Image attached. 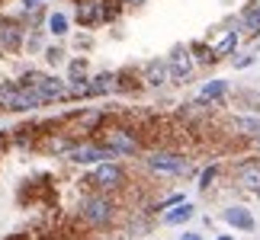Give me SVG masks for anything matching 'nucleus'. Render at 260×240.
Wrapping results in <instances>:
<instances>
[{"instance_id": "f257e3e1", "label": "nucleus", "mask_w": 260, "mask_h": 240, "mask_svg": "<svg viewBox=\"0 0 260 240\" xmlns=\"http://www.w3.org/2000/svg\"><path fill=\"white\" fill-rule=\"evenodd\" d=\"M74 215L90 231H106V227H113L119 221V202H116V195H109V192L87 189V192L77 198Z\"/></svg>"}, {"instance_id": "f03ea898", "label": "nucleus", "mask_w": 260, "mask_h": 240, "mask_svg": "<svg viewBox=\"0 0 260 240\" xmlns=\"http://www.w3.org/2000/svg\"><path fill=\"white\" fill-rule=\"evenodd\" d=\"M100 138L109 151H113L119 160H128V157H138L145 151V141H142V132L132 125H125V122H116V118H109V122L100 128V132L93 135Z\"/></svg>"}, {"instance_id": "7ed1b4c3", "label": "nucleus", "mask_w": 260, "mask_h": 240, "mask_svg": "<svg viewBox=\"0 0 260 240\" xmlns=\"http://www.w3.org/2000/svg\"><path fill=\"white\" fill-rule=\"evenodd\" d=\"M81 186L84 189H96V192L119 195L122 189H128V170H125L122 160H103V164L90 167L81 176Z\"/></svg>"}, {"instance_id": "20e7f679", "label": "nucleus", "mask_w": 260, "mask_h": 240, "mask_svg": "<svg viewBox=\"0 0 260 240\" xmlns=\"http://www.w3.org/2000/svg\"><path fill=\"white\" fill-rule=\"evenodd\" d=\"M142 164L151 176H189L193 173V160L183 151L174 147H154V151L142 154Z\"/></svg>"}, {"instance_id": "39448f33", "label": "nucleus", "mask_w": 260, "mask_h": 240, "mask_svg": "<svg viewBox=\"0 0 260 240\" xmlns=\"http://www.w3.org/2000/svg\"><path fill=\"white\" fill-rule=\"evenodd\" d=\"M113 112L109 109H100V106H81V109H71V112L61 115V128L74 138H93L100 128H103Z\"/></svg>"}, {"instance_id": "423d86ee", "label": "nucleus", "mask_w": 260, "mask_h": 240, "mask_svg": "<svg viewBox=\"0 0 260 240\" xmlns=\"http://www.w3.org/2000/svg\"><path fill=\"white\" fill-rule=\"evenodd\" d=\"M68 164H74V167H96V164H103V160H119L109 147L100 141V138H77L74 147L64 154Z\"/></svg>"}, {"instance_id": "0eeeda50", "label": "nucleus", "mask_w": 260, "mask_h": 240, "mask_svg": "<svg viewBox=\"0 0 260 240\" xmlns=\"http://www.w3.org/2000/svg\"><path fill=\"white\" fill-rule=\"evenodd\" d=\"M26 29H29V23H23L19 16H4L0 13V55H19L23 52Z\"/></svg>"}, {"instance_id": "6e6552de", "label": "nucleus", "mask_w": 260, "mask_h": 240, "mask_svg": "<svg viewBox=\"0 0 260 240\" xmlns=\"http://www.w3.org/2000/svg\"><path fill=\"white\" fill-rule=\"evenodd\" d=\"M167 67H171V80L180 87L193 84L196 77V61H193V52H189V45H174L171 52H167Z\"/></svg>"}, {"instance_id": "1a4fd4ad", "label": "nucleus", "mask_w": 260, "mask_h": 240, "mask_svg": "<svg viewBox=\"0 0 260 240\" xmlns=\"http://www.w3.org/2000/svg\"><path fill=\"white\" fill-rule=\"evenodd\" d=\"M138 84L142 90H164L171 87V67H167V58H148V61L138 67Z\"/></svg>"}, {"instance_id": "9d476101", "label": "nucleus", "mask_w": 260, "mask_h": 240, "mask_svg": "<svg viewBox=\"0 0 260 240\" xmlns=\"http://www.w3.org/2000/svg\"><path fill=\"white\" fill-rule=\"evenodd\" d=\"M235 189H241V192H254L260 195V157H247L241 164L235 167V176H232Z\"/></svg>"}, {"instance_id": "9b49d317", "label": "nucleus", "mask_w": 260, "mask_h": 240, "mask_svg": "<svg viewBox=\"0 0 260 240\" xmlns=\"http://www.w3.org/2000/svg\"><path fill=\"white\" fill-rule=\"evenodd\" d=\"M228 93H232V87H228V80L215 77V80H206V84L199 87V93H196L193 99H196V103H203L206 109H218V106H225Z\"/></svg>"}, {"instance_id": "f8f14e48", "label": "nucleus", "mask_w": 260, "mask_h": 240, "mask_svg": "<svg viewBox=\"0 0 260 240\" xmlns=\"http://www.w3.org/2000/svg\"><path fill=\"white\" fill-rule=\"evenodd\" d=\"M238 32L241 38H260V0H247V4L238 10Z\"/></svg>"}, {"instance_id": "ddd939ff", "label": "nucleus", "mask_w": 260, "mask_h": 240, "mask_svg": "<svg viewBox=\"0 0 260 240\" xmlns=\"http://www.w3.org/2000/svg\"><path fill=\"white\" fill-rule=\"evenodd\" d=\"M238 45H241V32H238L235 26H222V29H218V35L212 38V52H215L218 61L238 55Z\"/></svg>"}, {"instance_id": "4468645a", "label": "nucleus", "mask_w": 260, "mask_h": 240, "mask_svg": "<svg viewBox=\"0 0 260 240\" xmlns=\"http://www.w3.org/2000/svg\"><path fill=\"white\" fill-rule=\"evenodd\" d=\"M218 218H222L228 227H235V231H244V234H251L254 227H257V221H254V215H251V208H247V205H225Z\"/></svg>"}, {"instance_id": "2eb2a0df", "label": "nucleus", "mask_w": 260, "mask_h": 240, "mask_svg": "<svg viewBox=\"0 0 260 240\" xmlns=\"http://www.w3.org/2000/svg\"><path fill=\"white\" fill-rule=\"evenodd\" d=\"M90 93L96 96H113V93H122V77L119 71H100V74H90Z\"/></svg>"}, {"instance_id": "dca6fc26", "label": "nucleus", "mask_w": 260, "mask_h": 240, "mask_svg": "<svg viewBox=\"0 0 260 240\" xmlns=\"http://www.w3.org/2000/svg\"><path fill=\"white\" fill-rule=\"evenodd\" d=\"M39 90H42V96H45L48 106L68 103V77H61V74H45V80L39 84Z\"/></svg>"}, {"instance_id": "f3484780", "label": "nucleus", "mask_w": 260, "mask_h": 240, "mask_svg": "<svg viewBox=\"0 0 260 240\" xmlns=\"http://www.w3.org/2000/svg\"><path fill=\"white\" fill-rule=\"evenodd\" d=\"M228 128H232V135H238V138L257 141V138H260V115H251V112L232 115V118H228Z\"/></svg>"}, {"instance_id": "a211bd4d", "label": "nucleus", "mask_w": 260, "mask_h": 240, "mask_svg": "<svg viewBox=\"0 0 260 240\" xmlns=\"http://www.w3.org/2000/svg\"><path fill=\"white\" fill-rule=\"evenodd\" d=\"M193 218H196V205L189 202V198H183V202H177L174 208H164V212H161V221L167 227H180V224L193 221Z\"/></svg>"}, {"instance_id": "6ab92c4d", "label": "nucleus", "mask_w": 260, "mask_h": 240, "mask_svg": "<svg viewBox=\"0 0 260 240\" xmlns=\"http://www.w3.org/2000/svg\"><path fill=\"white\" fill-rule=\"evenodd\" d=\"M45 32L52 38H68L71 35V16L64 13V10H52L45 19Z\"/></svg>"}, {"instance_id": "aec40b11", "label": "nucleus", "mask_w": 260, "mask_h": 240, "mask_svg": "<svg viewBox=\"0 0 260 240\" xmlns=\"http://www.w3.org/2000/svg\"><path fill=\"white\" fill-rule=\"evenodd\" d=\"M16 99H19V80H0V109L4 112H16Z\"/></svg>"}, {"instance_id": "412c9836", "label": "nucleus", "mask_w": 260, "mask_h": 240, "mask_svg": "<svg viewBox=\"0 0 260 240\" xmlns=\"http://www.w3.org/2000/svg\"><path fill=\"white\" fill-rule=\"evenodd\" d=\"M189 52H193L196 67H212V64H218V58H215V52H212V42L196 38V42H189Z\"/></svg>"}, {"instance_id": "4be33fe9", "label": "nucleus", "mask_w": 260, "mask_h": 240, "mask_svg": "<svg viewBox=\"0 0 260 240\" xmlns=\"http://www.w3.org/2000/svg\"><path fill=\"white\" fill-rule=\"evenodd\" d=\"M218 179H222V164H209L203 173L196 176V189H199V192H212Z\"/></svg>"}, {"instance_id": "5701e85b", "label": "nucleus", "mask_w": 260, "mask_h": 240, "mask_svg": "<svg viewBox=\"0 0 260 240\" xmlns=\"http://www.w3.org/2000/svg\"><path fill=\"white\" fill-rule=\"evenodd\" d=\"M64 77H68V80H81V77H90V64H87V55L68 58V64H64Z\"/></svg>"}, {"instance_id": "b1692460", "label": "nucleus", "mask_w": 260, "mask_h": 240, "mask_svg": "<svg viewBox=\"0 0 260 240\" xmlns=\"http://www.w3.org/2000/svg\"><path fill=\"white\" fill-rule=\"evenodd\" d=\"M42 55H45V61L52 64V67H64L68 64V48L64 45H48Z\"/></svg>"}, {"instance_id": "393cba45", "label": "nucleus", "mask_w": 260, "mask_h": 240, "mask_svg": "<svg viewBox=\"0 0 260 240\" xmlns=\"http://www.w3.org/2000/svg\"><path fill=\"white\" fill-rule=\"evenodd\" d=\"M45 74H48V71H39V67H26V71L19 74L16 80H19V84H26V87H39V84L45 80Z\"/></svg>"}, {"instance_id": "a878e982", "label": "nucleus", "mask_w": 260, "mask_h": 240, "mask_svg": "<svg viewBox=\"0 0 260 240\" xmlns=\"http://www.w3.org/2000/svg\"><path fill=\"white\" fill-rule=\"evenodd\" d=\"M232 64L238 67V71H244V67L257 64V55H254V52H251V55H238V58H232Z\"/></svg>"}, {"instance_id": "bb28decb", "label": "nucleus", "mask_w": 260, "mask_h": 240, "mask_svg": "<svg viewBox=\"0 0 260 240\" xmlns=\"http://www.w3.org/2000/svg\"><path fill=\"white\" fill-rule=\"evenodd\" d=\"M145 4H148V0H122V7H125V10H142Z\"/></svg>"}, {"instance_id": "cd10ccee", "label": "nucleus", "mask_w": 260, "mask_h": 240, "mask_svg": "<svg viewBox=\"0 0 260 240\" xmlns=\"http://www.w3.org/2000/svg\"><path fill=\"white\" fill-rule=\"evenodd\" d=\"M180 240H206V237L196 234V231H186V234H180Z\"/></svg>"}, {"instance_id": "c85d7f7f", "label": "nucleus", "mask_w": 260, "mask_h": 240, "mask_svg": "<svg viewBox=\"0 0 260 240\" xmlns=\"http://www.w3.org/2000/svg\"><path fill=\"white\" fill-rule=\"evenodd\" d=\"M7 144H10V138H7L4 132H0V151H4V147H7Z\"/></svg>"}, {"instance_id": "c756f323", "label": "nucleus", "mask_w": 260, "mask_h": 240, "mask_svg": "<svg viewBox=\"0 0 260 240\" xmlns=\"http://www.w3.org/2000/svg\"><path fill=\"white\" fill-rule=\"evenodd\" d=\"M215 240H235V237H232V234H218Z\"/></svg>"}, {"instance_id": "7c9ffc66", "label": "nucleus", "mask_w": 260, "mask_h": 240, "mask_svg": "<svg viewBox=\"0 0 260 240\" xmlns=\"http://www.w3.org/2000/svg\"><path fill=\"white\" fill-rule=\"evenodd\" d=\"M257 151H260V138H257Z\"/></svg>"}, {"instance_id": "2f4dec72", "label": "nucleus", "mask_w": 260, "mask_h": 240, "mask_svg": "<svg viewBox=\"0 0 260 240\" xmlns=\"http://www.w3.org/2000/svg\"><path fill=\"white\" fill-rule=\"evenodd\" d=\"M0 112H4V109H0Z\"/></svg>"}, {"instance_id": "473e14b6", "label": "nucleus", "mask_w": 260, "mask_h": 240, "mask_svg": "<svg viewBox=\"0 0 260 240\" xmlns=\"http://www.w3.org/2000/svg\"><path fill=\"white\" fill-rule=\"evenodd\" d=\"M0 4H4V0H0Z\"/></svg>"}]
</instances>
